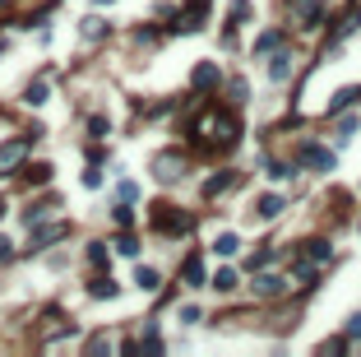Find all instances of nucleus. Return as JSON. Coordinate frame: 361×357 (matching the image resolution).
Returning <instances> with one entry per match:
<instances>
[{"instance_id": "22", "label": "nucleus", "mask_w": 361, "mask_h": 357, "mask_svg": "<svg viewBox=\"0 0 361 357\" xmlns=\"http://www.w3.org/2000/svg\"><path fill=\"white\" fill-rule=\"evenodd\" d=\"M227 186H232V177H227V172H222V177H208V181H204V195H222Z\"/></svg>"}, {"instance_id": "23", "label": "nucleus", "mask_w": 361, "mask_h": 357, "mask_svg": "<svg viewBox=\"0 0 361 357\" xmlns=\"http://www.w3.org/2000/svg\"><path fill=\"white\" fill-rule=\"evenodd\" d=\"M102 33H107V23H102L98 14H88L84 19V37H102Z\"/></svg>"}, {"instance_id": "7", "label": "nucleus", "mask_w": 361, "mask_h": 357, "mask_svg": "<svg viewBox=\"0 0 361 357\" xmlns=\"http://www.w3.org/2000/svg\"><path fill=\"white\" fill-rule=\"evenodd\" d=\"M204 10H208V0H190V10L181 14V19H176L172 28H176V33H195V28H199V19H204Z\"/></svg>"}, {"instance_id": "15", "label": "nucleus", "mask_w": 361, "mask_h": 357, "mask_svg": "<svg viewBox=\"0 0 361 357\" xmlns=\"http://www.w3.org/2000/svg\"><path fill=\"white\" fill-rule=\"evenodd\" d=\"M255 209H260V218H278V213H283V195H260Z\"/></svg>"}, {"instance_id": "33", "label": "nucleus", "mask_w": 361, "mask_h": 357, "mask_svg": "<svg viewBox=\"0 0 361 357\" xmlns=\"http://www.w3.org/2000/svg\"><path fill=\"white\" fill-rule=\"evenodd\" d=\"M0 218H5V200H0Z\"/></svg>"}, {"instance_id": "1", "label": "nucleus", "mask_w": 361, "mask_h": 357, "mask_svg": "<svg viewBox=\"0 0 361 357\" xmlns=\"http://www.w3.org/2000/svg\"><path fill=\"white\" fill-rule=\"evenodd\" d=\"M236 116L232 112H204L195 125H190V134H195L199 144H213V149H232L236 144Z\"/></svg>"}, {"instance_id": "2", "label": "nucleus", "mask_w": 361, "mask_h": 357, "mask_svg": "<svg viewBox=\"0 0 361 357\" xmlns=\"http://www.w3.org/2000/svg\"><path fill=\"white\" fill-rule=\"evenodd\" d=\"M153 227L167 237H181V232H190V213L172 209V204H153Z\"/></svg>"}, {"instance_id": "27", "label": "nucleus", "mask_w": 361, "mask_h": 357, "mask_svg": "<svg viewBox=\"0 0 361 357\" xmlns=\"http://www.w3.org/2000/svg\"><path fill=\"white\" fill-rule=\"evenodd\" d=\"M88 130H93V139H107V130H111V125L102 121V116H93V121H88Z\"/></svg>"}, {"instance_id": "6", "label": "nucleus", "mask_w": 361, "mask_h": 357, "mask_svg": "<svg viewBox=\"0 0 361 357\" xmlns=\"http://www.w3.org/2000/svg\"><path fill=\"white\" fill-rule=\"evenodd\" d=\"M301 163H310L315 172H334L338 168V158L329 154V149H319V144H301Z\"/></svg>"}, {"instance_id": "16", "label": "nucleus", "mask_w": 361, "mask_h": 357, "mask_svg": "<svg viewBox=\"0 0 361 357\" xmlns=\"http://www.w3.org/2000/svg\"><path fill=\"white\" fill-rule=\"evenodd\" d=\"M134 283H139L144 292H158V269H148V265H139L134 269Z\"/></svg>"}, {"instance_id": "31", "label": "nucleus", "mask_w": 361, "mask_h": 357, "mask_svg": "<svg viewBox=\"0 0 361 357\" xmlns=\"http://www.w3.org/2000/svg\"><path fill=\"white\" fill-rule=\"evenodd\" d=\"M84 186L98 190V186H102V172H98V168H88V172H84Z\"/></svg>"}, {"instance_id": "26", "label": "nucleus", "mask_w": 361, "mask_h": 357, "mask_svg": "<svg viewBox=\"0 0 361 357\" xmlns=\"http://www.w3.org/2000/svg\"><path fill=\"white\" fill-rule=\"evenodd\" d=\"M88 260H93V265H107V246L93 242V246H88Z\"/></svg>"}, {"instance_id": "12", "label": "nucleus", "mask_w": 361, "mask_h": 357, "mask_svg": "<svg viewBox=\"0 0 361 357\" xmlns=\"http://www.w3.org/2000/svg\"><path fill=\"white\" fill-rule=\"evenodd\" d=\"M329 256H334V251H329V242H306V251H301V260H306V265H329Z\"/></svg>"}, {"instance_id": "3", "label": "nucleus", "mask_w": 361, "mask_h": 357, "mask_svg": "<svg viewBox=\"0 0 361 357\" xmlns=\"http://www.w3.org/2000/svg\"><path fill=\"white\" fill-rule=\"evenodd\" d=\"M28 149H33V134H19V139H10V144H0V177H14L19 163L28 158Z\"/></svg>"}, {"instance_id": "18", "label": "nucleus", "mask_w": 361, "mask_h": 357, "mask_svg": "<svg viewBox=\"0 0 361 357\" xmlns=\"http://www.w3.org/2000/svg\"><path fill=\"white\" fill-rule=\"evenodd\" d=\"M213 251H218V256H236L241 251V242H236V232H222L218 242H213Z\"/></svg>"}, {"instance_id": "13", "label": "nucleus", "mask_w": 361, "mask_h": 357, "mask_svg": "<svg viewBox=\"0 0 361 357\" xmlns=\"http://www.w3.org/2000/svg\"><path fill=\"white\" fill-rule=\"evenodd\" d=\"M287 75H292V51H278L274 65H269V79H274V84H287Z\"/></svg>"}, {"instance_id": "29", "label": "nucleus", "mask_w": 361, "mask_h": 357, "mask_svg": "<svg viewBox=\"0 0 361 357\" xmlns=\"http://www.w3.org/2000/svg\"><path fill=\"white\" fill-rule=\"evenodd\" d=\"M181 320H186V325H199V320H204V311H199V306H186V311H181Z\"/></svg>"}, {"instance_id": "19", "label": "nucleus", "mask_w": 361, "mask_h": 357, "mask_svg": "<svg viewBox=\"0 0 361 357\" xmlns=\"http://www.w3.org/2000/svg\"><path fill=\"white\" fill-rule=\"evenodd\" d=\"M28 172V186H46V181H51V168H46V163H33V168H23Z\"/></svg>"}, {"instance_id": "17", "label": "nucleus", "mask_w": 361, "mask_h": 357, "mask_svg": "<svg viewBox=\"0 0 361 357\" xmlns=\"http://www.w3.org/2000/svg\"><path fill=\"white\" fill-rule=\"evenodd\" d=\"M88 292L93 297H116V283H111V274H98V279L88 283Z\"/></svg>"}, {"instance_id": "24", "label": "nucleus", "mask_w": 361, "mask_h": 357, "mask_svg": "<svg viewBox=\"0 0 361 357\" xmlns=\"http://www.w3.org/2000/svg\"><path fill=\"white\" fill-rule=\"evenodd\" d=\"M274 46H283V33H264L260 42H255V51H274Z\"/></svg>"}, {"instance_id": "11", "label": "nucleus", "mask_w": 361, "mask_h": 357, "mask_svg": "<svg viewBox=\"0 0 361 357\" xmlns=\"http://www.w3.org/2000/svg\"><path fill=\"white\" fill-rule=\"evenodd\" d=\"M181 274H186V283H190V288H204V256H186Z\"/></svg>"}, {"instance_id": "10", "label": "nucleus", "mask_w": 361, "mask_h": 357, "mask_svg": "<svg viewBox=\"0 0 361 357\" xmlns=\"http://www.w3.org/2000/svg\"><path fill=\"white\" fill-rule=\"evenodd\" d=\"M251 288H255V297H278V292H283L287 283L278 279V274H264V269H260V274H255V283H251Z\"/></svg>"}, {"instance_id": "5", "label": "nucleus", "mask_w": 361, "mask_h": 357, "mask_svg": "<svg viewBox=\"0 0 361 357\" xmlns=\"http://www.w3.org/2000/svg\"><path fill=\"white\" fill-rule=\"evenodd\" d=\"M153 177L163 181V186L181 181V177H186V158H181V154H158L153 158Z\"/></svg>"}, {"instance_id": "32", "label": "nucleus", "mask_w": 361, "mask_h": 357, "mask_svg": "<svg viewBox=\"0 0 361 357\" xmlns=\"http://www.w3.org/2000/svg\"><path fill=\"white\" fill-rule=\"evenodd\" d=\"M10 256H14V246L5 242V237H0V260H10Z\"/></svg>"}, {"instance_id": "8", "label": "nucleus", "mask_w": 361, "mask_h": 357, "mask_svg": "<svg viewBox=\"0 0 361 357\" xmlns=\"http://www.w3.org/2000/svg\"><path fill=\"white\" fill-rule=\"evenodd\" d=\"M61 237H70V223H51V227H37L33 232V251H46L51 242H61Z\"/></svg>"}, {"instance_id": "9", "label": "nucleus", "mask_w": 361, "mask_h": 357, "mask_svg": "<svg viewBox=\"0 0 361 357\" xmlns=\"http://www.w3.org/2000/svg\"><path fill=\"white\" fill-rule=\"evenodd\" d=\"M218 79H222L218 61H204V65H195V75H190V84H195V89H213Z\"/></svg>"}, {"instance_id": "21", "label": "nucleus", "mask_w": 361, "mask_h": 357, "mask_svg": "<svg viewBox=\"0 0 361 357\" xmlns=\"http://www.w3.org/2000/svg\"><path fill=\"white\" fill-rule=\"evenodd\" d=\"M213 288H218V292H232V288H236V274H232V269H218V274H213Z\"/></svg>"}, {"instance_id": "25", "label": "nucleus", "mask_w": 361, "mask_h": 357, "mask_svg": "<svg viewBox=\"0 0 361 357\" xmlns=\"http://www.w3.org/2000/svg\"><path fill=\"white\" fill-rule=\"evenodd\" d=\"M116 251H120V256H139V242H134V237H120Z\"/></svg>"}, {"instance_id": "30", "label": "nucleus", "mask_w": 361, "mask_h": 357, "mask_svg": "<svg viewBox=\"0 0 361 357\" xmlns=\"http://www.w3.org/2000/svg\"><path fill=\"white\" fill-rule=\"evenodd\" d=\"M348 339H361V311L348 315Z\"/></svg>"}, {"instance_id": "34", "label": "nucleus", "mask_w": 361, "mask_h": 357, "mask_svg": "<svg viewBox=\"0 0 361 357\" xmlns=\"http://www.w3.org/2000/svg\"><path fill=\"white\" fill-rule=\"evenodd\" d=\"M98 5H111V0H98Z\"/></svg>"}, {"instance_id": "20", "label": "nucleus", "mask_w": 361, "mask_h": 357, "mask_svg": "<svg viewBox=\"0 0 361 357\" xmlns=\"http://www.w3.org/2000/svg\"><path fill=\"white\" fill-rule=\"evenodd\" d=\"M23 102H28V107H42V102H46V84H42V79H37V84H28Z\"/></svg>"}, {"instance_id": "28", "label": "nucleus", "mask_w": 361, "mask_h": 357, "mask_svg": "<svg viewBox=\"0 0 361 357\" xmlns=\"http://www.w3.org/2000/svg\"><path fill=\"white\" fill-rule=\"evenodd\" d=\"M116 223H120V227H130V223H134V213H130V200H125V204L116 209Z\"/></svg>"}, {"instance_id": "14", "label": "nucleus", "mask_w": 361, "mask_h": 357, "mask_svg": "<svg viewBox=\"0 0 361 357\" xmlns=\"http://www.w3.org/2000/svg\"><path fill=\"white\" fill-rule=\"evenodd\" d=\"M361 98V89H343V93H334V98H329V116H338V112H348L352 102Z\"/></svg>"}, {"instance_id": "4", "label": "nucleus", "mask_w": 361, "mask_h": 357, "mask_svg": "<svg viewBox=\"0 0 361 357\" xmlns=\"http://www.w3.org/2000/svg\"><path fill=\"white\" fill-rule=\"evenodd\" d=\"M287 14H292L296 28H306V33H310V28H319V19H324V0H292V10H287Z\"/></svg>"}]
</instances>
